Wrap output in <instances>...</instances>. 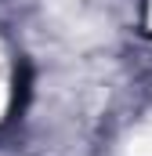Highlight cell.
<instances>
[{"label": "cell", "instance_id": "cell-1", "mask_svg": "<svg viewBox=\"0 0 152 156\" xmlns=\"http://www.w3.org/2000/svg\"><path fill=\"white\" fill-rule=\"evenodd\" d=\"M29 83H33L29 66L18 62V69H15V91H11V116H18V113L26 109V102H29Z\"/></svg>", "mask_w": 152, "mask_h": 156}]
</instances>
